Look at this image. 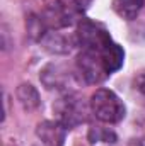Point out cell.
<instances>
[{
  "label": "cell",
  "mask_w": 145,
  "mask_h": 146,
  "mask_svg": "<svg viewBox=\"0 0 145 146\" xmlns=\"http://www.w3.org/2000/svg\"><path fill=\"white\" fill-rule=\"evenodd\" d=\"M17 100L19 104L22 106V109L31 112V110H36L41 104V99H39V94H38L36 87H33L31 83H22L17 87Z\"/></svg>",
  "instance_id": "10"
},
{
  "label": "cell",
  "mask_w": 145,
  "mask_h": 146,
  "mask_svg": "<svg viewBox=\"0 0 145 146\" xmlns=\"http://www.w3.org/2000/svg\"><path fill=\"white\" fill-rule=\"evenodd\" d=\"M77 70L87 83H101L106 76H109L97 51L82 49V53L77 56Z\"/></svg>",
  "instance_id": "5"
},
{
  "label": "cell",
  "mask_w": 145,
  "mask_h": 146,
  "mask_svg": "<svg viewBox=\"0 0 145 146\" xmlns=\"http://www.w3.org/2000/svg\"><path fill=\"white\" fill-rule=\"evenodd\" d=\"M39 78L48 90L55 88V90L68 92V87L73 83V73L65 65H58V63L46 65L39 75Z\"/></svg>",
  "instance_id": "6"
},
{
  "label": "cell",
  "mask_w": 145,
  "mask_h": 146,
  "mask_svg": "<svg viewBox=\"0 0 145 146\" xmlns=\"http://www.w3.org/2000/svg\"><path fill=\"white\" fill-rule=\"evenodd\" d=\"M36 136L46 146H63L67 127L60 121H43L36 127Z\"/></svg>",
  "instance_id": "7"
},
{
  "label": "cell",
  "mask_w": 145,
  "mask_h": 146,
  "mask_svg": "<svg viewBox=\"0 0 145 146\" xmlns=\"http://www.w3.org/2000/svg\"><path fill=\"white\" fill-rule=\"evenodd\" d=\"M91 110L92 114L106 124H116L125 119L126 107L123 100L109 88H97L91 95Z\"/></svg>",
  "instance_id": "1"
},
{
  "label": "cell",
  "mask_w": 145,
  "mask_h": 146,
  "mask_svg": "<svg viewBox=\"0 0 145 146\" xmlns=\"http://www.w3.org/2000/svg\"><path fill=\"white\" fill-rule=\"evenodd\" d=\"M39 42L44 46V49H48L53 54H68L73 49V46L79 44L75 34L70 36V34H65L60 31H48L41 37Z\"/></svg>",
  "instance_id": "8"
},
{
  "label": "cell",
  "mask_w": 145,
  "mask_h": 146,
  "mask_svg": "<svg viewBox=\"0 0 145 146\" xmlns=\"http://www.w3.org/2000/svg\"><path fill=\"white\" fill-rule=\"evenodd\" d=\"M79 12L80 10L75 9L73 5L62 2V0H56L55 3L46 7L41 19H43V24L46 26L48 31H60L63 27L72 26L79 17Z\"/></svg>",
  "instance_id": "4"
},
{
  "label": "cell",
  "mask_w": 145,
  "mask_h": 146,
  "mask_svg": "<svg viewBox=\"0 0 145 146\" xmlns=\"http://www.w3.org/2000/svg\"><path fill=\"white\" fill-rule=\"evenodd\" d=\"M53 109L58 115V121L67 127L72 129L85 122L87 119V106L80 97H77L72 92H65L53 106Z\"/></svg>",
  "instance_id": "2"
},
{
  "label": "cell",
  "mask_w": 145,
  "mask_h": 146,
  "mask_svg": "<svg viewBox=\"0 0 145 146\" xmlns=\"http://www.w3.org/2000/svg\"><path fill=\"white\" fill-rule=\"evenodd\" d=\"M99 54H101V58H103L104 68H106V72H108L109 75L114 73V72H118V70L123 66L125 51H123V48H121L118 42L111 41L109 44H106V48H104Z\"/></svg>",
  "instance_id": "9"
},
{
  "label": "cell",
  "mask_w": 145,
  "mask_h": 146,
  "mask_svg": "<svg viewBox=\"0 0 145 146\" xmlns=\"http://www.w3.org/2000/svg\"><path fill=\"white\" fill-rule=\"evenodd\" d=\"M89 141L92 146L99 145H114L116 143V134L108 129V127H101V126H94L89 129Z\"/></svg>",
  "instance_id": "12"
},
{
  "label": "cell",
  "mask_w": 145,
  "mask_h": 146,
  "mask_svg": "<svg viewBox=\"0 0 145 146\" xmlns=\"http://www.w3.org/2000/svg\"><path fill=\"white\" fill-rule=\"evenodd\" d=\"M133 92L140 99V102L145 104V72H140L133 78Z\"/></svg>",
  "instance_id": "13"
},
{
  "label": "cell",
  "mask_w": 145,
  "mask_h": 146,
  "mask_svg": "<svg viewBox=\"0 0 145 146\" xmlns=\"http://www.w3.org/2000/svg\"><path fill=\"white\" fill-rule=\"evenodd\" d=\"M75 36H77L79 46H82V49L97 51V53H101L106 48V44H109L113 41L109 33L101 24H96L89 19H80L79 21Z\"/></svg>",
  "instance_id": "3"
},
{
  "label": "cell",
  "mask_w": 145,
  "mask_h": 146,
  "mask_svg": "<svg viewBox=\"0 0 145 146\" xmlns=\"http://www.w3.org/2000/svg\"><path fill=\"white\" fill-rule=\"evenodd\" d=\"M67 3H70V5H73L75 9H79V10H82L84 7H87L89 3H91V0H65Z\"/></svg>",
  "instance_id": "14"
},
{
  "label": "cell",
  "mask_w": 145,
  "mask_h": 146,
  "mask_svg": "<svg viewBox=\"0 0 145 146\" xmlns=\"http://www.w3.org/2000/svg\"><path fill=\"white\" fill-rule=\"evenodd\" d=\"M144 3L145 0H113V9L121 19L133 21L140 14Z\"/></svg>",
  "instance_id": "11"
}]
</instances>
